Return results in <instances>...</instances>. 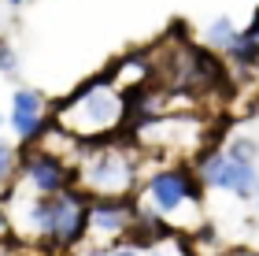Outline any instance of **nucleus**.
Listing matches in <instances>:
<instances>
[{"label": "nucleus", "mask_w": 259, "mask_h": 256, "mask_svg": "<svg viewBox=\"0 0 259 256\" xmlns=\"http://www.w3.org/2000/svg\"><path fill=\"white\" fill-rule=\"evenodd\" d=\"M4 215L22 245L60 256L89 245V193L81 186L63 193H30L11 182L4 190Z\"/></svg>", "instance_id": "f257e3e1"}, {"label": "nucleus", "mask_w": 259, "mask_h": 256, "mask_svg": "<svg viewBox=\"0 0 259 256\" xmlns=\"http://www.w3.org/2000/svg\"><path fill=\"white\" fill-rule=\"evenodd\" d=\"M52 119L60 123L63 130H70L78 141L97 145V141L122 137L130 130L134 104H130V97L108 75H97V78H85L78 89H70L52 108Z\"/></svg>", "instance_id": "f03ea898"}, {"label": "nucleus", "mask_w": 259, "mask_h": 256, "mask_svg": "<svg viewBox=\"0 0 259 256\" xmlns=\"http://www.w3.org/2000/svg\"><path fill=\"white\" fill-rule=\"evenodd\" d=\"M204 193L207 190L189 160H156L141 178L137 204L148 212H159L178 234H200L207 227Z\"/></svg>", "instance_id": "7ed1b4c3"}, {"label": "nucleus", "mask_w": 259, "mask_h": 256, "mask_svg": "<svg viewBox=\"0 0 259 256\" xmlns=\"http://www.w3.org/2000/svg\"><path fill=\"white\" fill-rule=\"evenodd\" d=\"M152 60H156V82L193 93V97H215L230 82V67L219 52H211L204 41L185 38V30H170L152 45Z\"/></svg>", "instance_id": "20e7f679"}, {"label": "nucleus", "mask_w": 259, "mask_h": 256, "mask_svg": "<svg viewBox=\"0 0 259 256\" xmlns=\"http://www.w3.org/2000/svg\"><path fill=\"white\" fill-rule=\"evenodd\" d=\"M145 171L148 156L134 145L130 134L85 145L74 160V182L89 197H137Z\"/></svg>", "instance_id": "39448f33"}, {"label": "nucleus", "mask_w": 259, "mask_h": 256, "mask_svg": "<svg viewBox=\"0 0 259 256\" xmlns=\"http://www.w3.org/2000/svg\"><path fill=\"white\" fill-rule=\"evenodd\" d=\"M130 137L148 160H193L215 145V123L207 112H163L137 115L130 123Z\"/></svg>", "instance_id": "423d86ee"}, {"label": "nucleus", "mask_w": 259, "mask_h": 256, "mask_svg": "<svg viewBox=\"0 0 259 256\" xmlns=\"http://www.w3.org/2000/svg\"><path fill=\"white\" fill-rule=\"evenodd\" d=\"M193 167H196L207 193H230V197H237V201H252L255 190H259V167L230 156L222 145L204 149V153L193 160Z\"/></svg>", "instance_id": "0eeeda50"}, {"label": "nucleus", "mask_w": 259, "mask_h": 256, "mask_svg": "<svg viewBox=\"0 0 259 256\" xmlns=\"http://www.w3.org/2000/svg\"><path fill=\"white\" fill-rule=\"evenodd\" d=\"M137 219V197H89V256H108L122 245Z\"/></svg>", "instance_id": "6e6552de"}, {"label": "nucleus", "mask_w": 259, "mask_h": 256, "mask_svg": "<svg viewBox=\"0 0 259 256\" xmlns=\"http://www.w3.org/2000/svg\"><path fill=\"white\" fill-rule=\"evenodd\" d=\"M15 186H22L30 193H63L70 186H78L74 182V164L67 156L52 153V149H45V145H26L22 149V160H19Z\"/></svg>", "instance_id": "1a4fd4ad"}, {"label": "nucleus", "mask_w": 259, "mask_h": 256, "mask_svg": "<svg viewBox=\"0 0 259 256\" xmlns=\"http://www.w3.org/2000/svg\"><path fill=\"white\" fill-rule=\"evenodd\" d=\"M8 126L15 134V141L26 149V145H37L41 134L52 126V104L41 89H30V86H19L8 100Z\"/></svg>", "instance_id": "9d476101"}, {"label": "nucleus", "mask_w": 259, "mask_h": 256, "mask_svg": "<svg viewBox=\"0 0 259 256\" xmlns=\"http://www.w3.org/2000/svg\"><path fill=\"white\" fill-rule=\"evenodd\" d=\"M119 86L126 97H137L148 86H156V60H152V49H130L119 60H111V67L104 71Z\"/></svg>", "instance_id": "9b49d317"}, {"label": "nucleus", "mask_w": 259, "mask_h": 256, "mask_svg": "<svg viewBox=\"0 0 259 256\" xmlns=\"http://www.w3.org/2000/svg\"><path fill=\"white\" fill-rule=\"evenodd\" d=\"M174 238H178V230H174L159 212H148V208L137 204V219H134V227H130V234H126V245L148 252L152 245H167Z\"/></svg>", "instance_id": "f8f14e48"}, {"label": "nucleus", "mask_w": 259, "mask_h": 256, "mask_svg": "<svg viewBox=\"0 0 259 256\" xmlns=\"http://www.w3.org/2000/svg\"><path fill=\"white\" fill-rule=\"evenodd\" d=\"M222 60H226L230 75H244V78H255L259 75V41L252 38L248 26L237 30V38L230 41V49L222 52Z\"/></svg>", "instance_id": "ddd939ff"}, {"label": "nucleus", "mask_w": 259, "mask_h": 256, "mask_svg": "<svg viewBox=\"0 0 259 256\" xmlns=\"http://www.w3.org/2000/svg\"><path fill=\"white\" fill-rule=\"evenodd\" d=\"M233 38H237V22H233L230 15H219V19H211L207 26H204V33H200V41H204L211 52H219V56L230 49V41H233Z\"/></svg>", "instance_id": "4468645a"}, {"label": "nucleus", "mask_w": 259, "mask_h": 256, "mask_svg": "<svg viewBox=\"0 0 259 256\" xmlns=\"http://www.w3.org/2000/svg\"><path fill=\"white\" fill-rule=\"evenodd\" d=\"M19 160H22V145L0 137V193L19 178Z\"/></svg>", "instance_id": "2eb2a0df"}, {"label": "nucleus", "mask_w": 259, "mask_h": 256, "mask_svg": "<svg viewBox=\"0 0 259 256\" xmlns=\"http://www.w3.org/2000/svg\"><path fill=\"white\" fill-rule=\"evenodd\" d=\"M222 149H226L230 156L244 160V164H259V141H255L252 134H230Z\"/></svg>", "instance_id": "dca6fc26"}, {"label": "nucleus", "mask_w": 259, "mask_h": 256, "mask_svg": "<svg viewBox=\"0 0 259 256\" xmlns=\"http://www.w3.org/2000/svg\"><path fill=\"white\" fill-rule=\"evenodd\" d=\"M19 71V56H15V45L0 38V75H15Z\"/></svg>", "instance_id": "f3484780"}, {"label": "nucleus", "mask_w": 259, "mask_h": 256, "mask_svg": "<svg viewBox=\"0 0 259 256\" xmlns=\"http://www.w3.org/2000/svg\"><path fill=\"white\" fill-rule=\"evenodd\" d=\"M108 256H145V252H141V249H134V245H126V241H122V245H115Z\"/></svg>", "instance_id": "a211bd4d"}, {"label": "nucleus", "mask_w": 259, "mask_h": 256, "mask_svg": "<svg viewBox=\"0 0 259 256\" xmlns=\"http://www.w3.org/2000/svg\"><path fill=\"white\" fill-rule=\"evenodd\" d=\"M222 256H259V249H248V245H233V249H226Z\"/></svg>", "instance_id": "6ab92c4d"}, {"label": "nucleus", "mask_w": 259, "mask_h": 256, "mask_svg": "<svg viewBox=\"0 0 259 256\" xmlns=\"http://www.w3.org/2000/svg\"><path fill=\"white\" fill-rule=\"evenodd\" d=\"M8 234H11V227H8V215H4V208H0V245L8 241Z\"/></svg>", "instance_id": "aec40b11"}, {"label": "nucleus", "mask_w": 259, "mask_h": 256, "mask_svg": "<svg viewBox=\"0 0 259 256\" xmlns=\"http://www.w3.org/2000/svg\"><path fill=\"white\" fill-rule=\"evenodd\" d=\"M167 245H170V241H167ZM167 245H152V249H148L145 256H174V252H170Z\"/></svg>", "instance_id": "412c9836"}, {"label": "nucleus", "mask_w": 259, "mask_h": 256, "mask_svg": "<svg viewBox=\"0 0 259 256\" xmlns=\"http://www.w3.org/2000/svg\"><path fill=\"white\" fill-rule=\"evenodd\" d=\"M248 30H252V38L259 41V8L252 11V19H248Z\"/></svg>", "instance_id": "4be33fe9"}, {"label": "nucleus", "mask_w": 259, "mask_h": 256, "mask_svg": "<svg viewBox=\"0 0 259 256\" xmlns=\"http://www.w3.org/2000/svg\"><path fill=\"white\" fill-rule=\"evenodd\" d=\"M8 4H11V8H26L30 0H8Z\"/></svg>", "instance_id": "5701e85b"}, {"label": "nucleus", "mask_w": 259, "mask_h": 256, "mask_svg": "<svg viewBox=\"0 0 259 256\" xmlns=\"http://www.w3.org/2000/svg\"><path fill=\"white\" fill-rule=\"evenodd\" d=\"M252 201H255V208H259V190H255V197H252Z\"/></svg>", "instance_id": "b1692460"}, {"label": "nucleus", "mask_w": 259, "mask_h": 256, "mask_svg": "<svg viewBox=\"0 0 259 256\" xmlns=\"http://www.w3.org/2000/svg\"><path fill=\"white\" fill-rule=\"evenodd\" d=\"M0 130H4V112H0Z\"/></svg>", "instance_id": "393cba45"}, {"label": "nucleus", "mask_w": 259, "mask_h": 256, "mask_svg": "<svg viewBox=\"0 0 259 256\" xmlns=\"http://www.w3.org/2000/svg\"><path fill=\"white\" fill-rule=\"evenodd\" d=\"M255 86H259V75H255Z\"/></svg>", "instance_id": "a878e982"}, {"label": "nucleus", "mask_w": 259, "mask_h": 256, "mask_svg": "<svg viewBox=\"0 0 259 256\" xmlns=\"http://www.w3.org/2000/svg\"><path fill=\"white\" fill-rule=\"evenodd\" d=\"M78 256H89V252H78Z\"/></svg>", "instance_id": "bb28decb"}]
</instances>
